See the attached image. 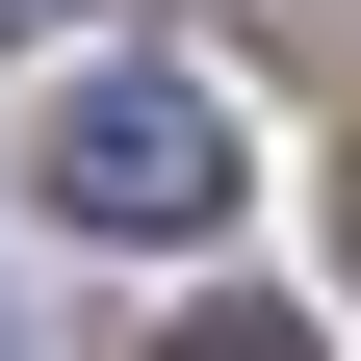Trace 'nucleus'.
<instances>
[{
  "instance_id": "1",
  "label": "nucleus",
  "mask_w": 361,
  "mask_h": 361,
  "mask_svg": "<svg viewBox=\"0 0 361 361\" xmlns=\"http://www.w3.org/2000/svg\"><path fill=\"white\" fill-rule=\"evenodd\" d=\"M26 180H52L78 233H233V104L180 52H78L52 129H26Z\"/></svg>"
},
{
  "instance_id": "2",
  "label": "nucleus",
  "mask_w": 361,
  "mask_h": 361,
  "mask_svg": "<svg viewBox=\"0 0 361 361\" xmlns=\"http://www.w3.org/2000/svg\"><path fill=\"white\" fill-rule=\"evenodd\" d=\"M180 361H336L310 310H180Z\"/></svg>"
},
{
  "instance_id": "3",
  "label": "nucleus",
  "mask_w": 361,
  "mask_h": 361,
  "mask_svg": "<svg viewBox=\"0 0 361 361\" xmlns=\"http://www.w3.org/2000/svg\"><path fill=\"white\" fill-rule=\"evenodd\" d=\"M0 26H78V0H0Z\"/></svg>"
},
{
  "instance_id": "4",
  "label": "nucleus",
  "mask_w": 361,
  "mask_h": 361,
  "mask_svg": "<svg viewBox=\"0 0 361 361\" xmlns=\"http://www.w3.org/2000/svg\"><path fill=\"white\" fill-rule=\"evenodd\" d=\"M336 233H361V207H336Z\"/></svg>"
}]
</instances>
